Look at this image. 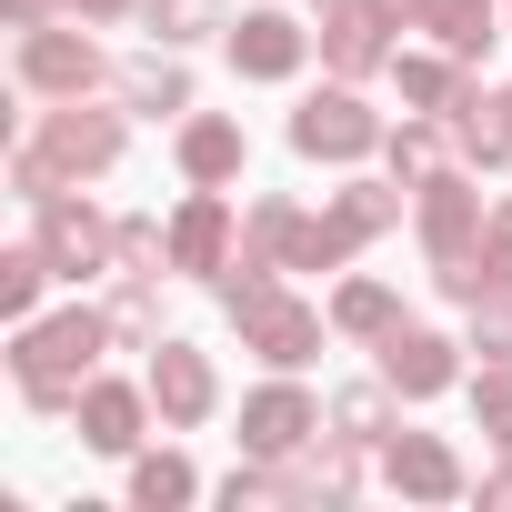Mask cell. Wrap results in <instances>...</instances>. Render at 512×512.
Instances as JSON below:
<instances>
[{
  "label": "cell",
  "instance_id": "3",
  "mask_svg": "<svg viewBox=\"0 0 512 512\" xmlns=\"http://www.w3.org/2000/svg\"><path fill=\"white\" fill-rule=\"evenodd\" d=\"M41 251H51L61 272H101V251H121V231H101V211H91V201L51 191V201H41Z\"/></svg>",
  "mask_w": 512,
  "mask_h": 512
},
{
  "label": "cell",
  "instance_id": "8",
  "mask_svg": "<svg viewBox=\"0 0 512 512\" xmlns=\"http://www.w3.org/2000/svg\"><path fill=\"white\" fill-rule=\"evenodd\" d=\"M312 432H322V412H312V402H302L292 382H282V392H262V402L241 412V442L262 452V462H282V452H302Z\"/></svg>",
  "mask_w": 512,
  "mask_h": 512
},
{
  "label": "cell",
  "instance_id": "16",
  "mask_svg": "<svg viewBox=\"0 0 512 512\" xmlns=\"http://www.w3.org/2000/svg\"><path fill=\"white\" fill-rule=\"evenodd\" d=\"M181 171H191V181H231V171H241V131H231V121H191V131H181Z\"/></svg>",
  "mask_w": 512,
  "mask_h": 512
},
{
  "label": "cell",
  "instance_id": "15",
  "mask_svg": "<svg viewBox=\"0 0 512 512\" xmlns=\"http://www.w3.org/2000/svg\"><path fill=\"white\" fill-rule=\"evenodd\" d=\"M452 141H462L472 161H502V151H512V111H502V101H472V91H452Z\"/></svg>",
  "mask_w": 512,
  "mask_h": 512
},
{
  "label": "cell",
  "instance_id": "20",
  "mask_svg": "<svg viewBox=\"0 0 512 512\" xmlns=\"http://www.w3.org/2000/svg\"><path fill=\"white\" fill-rule=\"evenodd\" d=\"M332 322H342V332H392V292H382V282H352V292L332 302Z\"/></svg>",
  "mask_w": 512,
  "mask_h": 512
},
{
  "label": "cell",
  "instance_id": "24",
  "mask_svg": "<svg viewBox=\"0 0 512 512\" xmlns=\"http://www.w3.org/2000/svg\"><path fill=\"white\" fill-rule=\"evenodd\" d=\"M402 101H442L452 111V71L442 61H402Z\"/></svg>",
  "mask_w": 512,
  "mask_h": 512
},
{
  "label": "cell",
  "instance_id": "29",
  "mask_svg": "<svg viewBox=\"0 0 512 512\" xmlns=\"http://www.w3.org/2000/svg\"><path fill=\"white\" fill-rule=\"evenodd\" d=\"M71 11H101V21H111V11H121V0H71Z\"/></svg>",
  "mask_w": 512,
  "mask_h": 512
},
{
  "label": "cell",
  "instance_id": "23",
  "mask_svg": "<svg viewBox=\"0 0 512 512\" xmlns=\"http://www.w3.org/2000/svg\"><path fill=\"white\" fill-rule=\"evenodd\" d=\"M472 402H482V422H502V432H512V362H502V352L482 362V382H472Z\"/></svg>",
  "mask_w": 512,
  "mask_h": 512
},
{
  "label": "cell",
  "instance_id": "12",
  "mask_svg": "<svg viewBox=\"0 0 512 512\" xmlns=\"http://www.w3.org/2000/svg\"><path fill=\"white\" fill-rule=\"evenodd\" d=\"M382 472H392L402 492H422V502H442V492H462V472H452V452H442V442H422V432H402V442L382 452Z\"/></svg>",
  "mask_w": 512,
  "mask_h": 512
},
{
  "label": "cell",
  "instance_id": "17",
  "mask_svg": "<svg viewBox=\"0 0 512 512\" xmlns=\"http://www.w3.org/2000/svg\"><path fill=\"white\" fill-rule=\"evenodd\" d=\"M422 21L442 31V51H452V61H472V51L492 41V0H422Z\"/></svg>",
  "mask_w": 512,
  "mask_h": 512
},
{
  "label": "cell",
  "instance_id": "28",
  "mask_svg": "<svg viewBox=\"0 0 512 512\" xmlns=\"http://www.w3.org/2000/svg\"><path fill=\"white\" fill-rule=\"evenodd\" d=\"M372 11H382V21H422V0H372Z\"/></svg>",
  "mask_w": 512,
  "mask_h": 512
},
{
  "label": "cell",
  "instance_id": "21",
  "mask_svg": "<svg viewBox=\"0 0 512 512\" xmlns=\"http://www.w3.org/2000/svg\"><path fill=\"white\" fill-rule=\"evenodd\" d=\"M131 502H151V512H161V502H191V462H171V452L141 462V472H131Z\"/></svg>",
  "mask_w": 512,
  "mask_h": 512
},
{
  "label": "cell",
  "instance_id": "14",
  "mask_svg": "<svg viewBox=\"0 0 512 512\" xmlns=\"http://www.w3.org/2000/svg\"><path fill=\"white\" fill-rule=\"evenodd\" d=\"M322 31H332V71H372L392 21L372 11V0H332V21H322Z\"/></svg>",
  "mask_w": 512,
  "mask_h": 512
},
{
  "label": "cell",
  "instance_id": "6",
  "mask_svg": "<svg viewBox=\"0 0 512 512\" xmlns=\"http://www.w3.org/2000/svg\"><path fill=\"white\" fill-rule=\"evenodd\" d=\"M41 151H51L61 171H111V161H121V121H111V111H81V101H71V111H51Z\"/></svg>",
  "mask_w": 512,
  "mask_h": 512
},
{
  "label": "cell",
  "instance_id": "10",
  "mask_svg": "<svg viewBox=\"0 0 512 512\" xmlns=\"http://www.w3.org/2000/svg\"><path fill=\"white\" fill-rule=\"evenodd\" d=\"M382 382L412 392V402L442 392V382H452V342H442V332H392V342H382Z\"/></svg>",
  "mask_w": 512,
  "mask_h": 512
},
{
  "label": "cell",
  "instance_id": "1",
  "mask_svg": "<svg viewBox=\"0 0 512 512\" xmlns=\"http://www.w3.org/2000/svg\"><path fill=\"white\" fill-rule=\"evenodd\" d=\"M101 312H61V322H31L21 332V392L41 402V412H81V372H91V352H101Z\"/></svg>",
  "mask_w": 512,
  "mask_h": 512
},
{
  "label": "cell",
  "instance_id": "2",
  "mask_svg": "<svg viewBox=\"0 0 512 512\" xmlns=\"http://www.w3.org/2000/svg\"><path fill=\"white\" fill-rule=\"evenodd\" d=\"M292 141H302L312 161H362V151L382 141V121H372L352 91H312V101L292 111Z\"/></svg>",
  "mask_w": 512,
  "mask_h": 512
},
{
  "label": "cell",
  "instance_id": "7",
  "mask_svg": "<svg viewBox=\"0 0 512 512\" xmlns=\"http://www.w3.org/2000/svg\"><path fill=\"white\" fill-rule=\"evenodd\" d=\"M231 71H251V81H292V71H302V21L251 11V21L231 31Z\"/></svg>",
  "mask_w": 512,
  "mask_h": 512
},
{
  "label": "cell",
  "instance_id": "30",
  "mask_svg": "<svg viewBox=\"0 0 512 512\" xmlns=\"http://www.w3.org/2000/svg\"><path fill=\"white\" fill-rule=\"evenodd\" d=\"M502 111H512V101H502Z\"/></svg>",
  "mask_w": 512,
  "mask_h": 512
},
{
  "label": "cell",
  "instance_id": "9",
  "mask_svg": "<svg viewBox=\"0 0 512 512\" xmlns=\"http://www.w3.org/2000/svg\"><path fill=\"white\" fill-rule=\"evenodd\" d=\"M151 402H161L171 422H201V412H211V362H201L191 342H161V352H151Z\"/></svg>",
  "mask_w": 512,
  "mask_h": 512
},
{
  "label": "cell",
  "instance_id": "11",
  "mask_svg": "<svg viewBox=\"0 0 512 512\" xmlns=\"http://www.w3.org/2000/svg\"><path fill=\"white\" fill-rule=\"evenodd\" d=\"M81 442H91V452H131V442H141V402H131L121 382H91V392H81Z\"/></svg>",
  "mask_w": 512,
  "mask_h": 512
},
{
  "label": "cell",
  "instance_id": "25",
  "mask_svg": "<svg viewBox=\"0 0 512 512\" xmlns=\"http://www.w3.org/2000/svg\"><path fill=\"white\" fill-rule=\"evenodd\" d=\"M392 211H402V201H392V191H372V181H362V191H342V221H352V231H382Z\"/></svg>",
  "mask_w": 512,
  "mask_h": 512
},
{
  "label": "cell",
  "instance_id": "27",
  "mask_svg": "<svg viewBox=\"0 0 512 512\" xmlns=\"http://www.w3.org/2000/svg\"><path fill=\"white\" fill-rule=\"evenodd\" d=\"M151 262H161V231L131 221V231H121V272H151Z\"/></svg>",
  "mask_w": 512,
  "mask_h": 512
},
{
  "label": "cell",
  "instance_id": "4",
  "mask_svg": "<svg viewBox=\"0 0 512 512\" xmlns=\"http://www.w3.org/2000/svg\"><path fill=\"white\" fill-rule=\"evenodd\" d=\"M472 221H482V191L472 181H422V241H432V262L452 272V262H472Z\"/></svg>",
  "mask_w": 512,
  "mask_h": 512
},
{
  "label": "cell",
  "instance_id": "26",
  "mask_svg": "<svg viewBox=\"0 0 512 512\" xmlns=\"http://www.w3.org/2000/svg\"><path fill=\"white\" fill-rule=\"evenodd\" d=\"M342 432L352 442H382V392H342Z\"/></svg>",
  "mask_w": 512,
  "mask_h": 512
},
{
  "label": "cell",
  "instance_id": "22",
  "mask_svg": "<svg viewBox=\"0 0 512 512\" xmlns=\"http://www.w3.org/2000/svg\"><path fill=\"white\" fill-rule=\"evenodd\" d=\"M432 161H442V131H392V171H412V181H432Z\"/></svg>",
  "mask_w": 512,
  "mask_h": 512
},
{
  "label": "cell",
  "instance_id": "18",
  "mask_svg": "<svg viewBox=\"0 0 512 512\" xmlns=\"http://www.w3.org/2000/svg\"><path fill=\"white\" fill-rule=\"evenodd\" d=\"M61 262H51V251L31 241V251H11V262H0V312H11V322H31V302H41V282H51Z\"/></svg>",
  "mask_w": 512,
  "mask_h": 512
},
{
  "label": "cell",
  "instance_id": "19",
  "mask_svg": "<svg viewBox=\"0 0 512 512\" xmlns=\"http://www.w3.org/2000/svg\"><path fill=\"white\" fill-rule=\"evenodd\" d=\"M131 111H191V81H181L171 61H141V71H131Z\"/></svg>",
  "mask_w": 512,
  "mask_h": 512
},
{
  "label": "cell",
  "instance_id": "13",
  "mask_svg": "<svg viewBox=\"0 0 512 512\" xmlns=\"http://www.w3.org/2000/svg\"><path fill=\"white\" fill-rule=\"evenodd\" d=\"M221 241H231V211L201 191V201L171 221V262H181V272H221Z\"/></svg>",
  "mask_w": 512,
  "mask_h": 512
},
{
  "label": "cell",
  "instance_id": "5",
  "mask_svg": "<svg viewBox=\"0 0 512 512\" xmlns=\"http://www.w3.org/2000/svg\"><path fill=\"white\" fill-rule=\"evenodd\" d=\"M21 81H41V91H91L101 81V51L81 41V31H21Z\"/></svg>",
  "mask_w": 512,
  "mask_h": 512
}]
</instances>
